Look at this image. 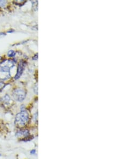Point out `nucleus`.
I'll return each mask as SVG.
<instances>
[{
	"instance_id": "f257e3e1",
	"label": "nucleus",
	"mask_w": 120,
	"mask_h": 159,
	"mask_svg": "<svg viewBox=\"0 0 120 159\" xmlns=\"http://www.w3.org/2000/svg\"><path fill=\"white\" fill-rule=\"evenodd\" d=\"M15 66V62L11 60H4L0 63V80L4 82L10 78V70Z\"/></svg>"
},
{
	"instance_id": "f03ea898",
	"label": "nucleus",
	"mask_w": 120,
	"mask_h": 159,
	"mask_svg": "<svg viewBox=\"0 0 120 159\" xmlns=\"http://www.w3.org/2000/svg\"><path fill=\"white\" fill-rule=\"evenodd\" d=\"M30 121V115L28 111L24 109L20 111L16 114L15 118V125L18 129L26 128L29 124Z\"/></svg>"
},
{
	"instance_id": "7ed1b4c3",
	"label": "nucleus",
	"mask_w": 120,
	"mask_h": 159,
	"mask_svg": "<svg viewBox=\"0 0 120 159\" xmlns=\"http://www.w3.org/2000/svg\"><path fill=\"white\" fill-rule=\"evenodd\" d=\"M15 136L19 142H29L34 138V137L31 134L29 129L26 128L18 129L15 133Z\"/></svg>"
},
{
	"instance_id": "20e7f679",
	"label": "nucleus",
	"mask_w": 120,
	"mask_h": 159,
	"mask_svg": "<svg viewBox=\"0 0 120 159\" xmlns=\"http://www.w3.org/2000/svg\"><path fill=\"white\" fill-rule=\"evenodd\" d=\"M12 96L14 100L21 102L25 99L26 92L25 89L21 88H17L12 92Z\"/></svg>"
},
{
	"instance_id": "39448f33",
	"label": "nucleus",
	"mask_w": 120,
	"mask_h": 159,
	"mask_svg": "<svg viewBox=\"0 0 120 159\" xmlns=\"http://www.w3.org/2000/svg\"><path fill=\"white\" fill-rule=\"evenodd\" d=\"M25 66L26 63L25 61H20L19 64L18 65L17 73H16V75L15 76V80H18L20 77V76L22 75V74L23 73Z\"/></svg>"
},
{
	"instance_id": "423d86ee",
	"label": "nucleus",
	"mask_w": 120,
	"mask_h": 159,
	"mask_svg": "<svg viewBox=\"0 0 120 159\" xmlns=\"http://www.w3.org/2000/svg\"><path fill=\"white\" fill-rule=\"evenodd\" d=\"M1 102L2 105L3 106V107H9L11 103V98L8 95V94H6V95H4V97L1 99Z\"/></svg>"
},
{
	"instance_id": "0eeeda50",
	"label": "nucleus",
	"mask_w": 120,
	"mask_h": 159,
	"mask_svg": "<svg viewBox=\"0 0 120 159\" xmlns=\"http://www.w3.org/2000/svg\"><path fill=\"white\" fill-rule=\"evenodd\" d=\"M16 52L13 50H10L8 52V56L9 57H13L16 55Z\"/></svg>"
},
{
	"instance_id": "6e6552de",
	"label": "nucleus",
	"mask_w": 120,
	"mask_h": 159,
	"mask_svg": "<svg viewBox=\"0 0 120 159\" xmlns=\"http://www.w3.org/2000/svg\"><path fill=\"white\" fill-rule=\"evenodd\" d=\"M7 3V1H0V8L4 7Z\"/></svg>"
},
{
	"instance_id": "1a4fd4ad",
	"label": "nucleus",
	"mask_w": 120,
	"mask_h": 159,
	"mask_svg": "<svg viewBox=\"0 0 120 159\" xmlns=\"http://www.w3.org/2000/svg\"><path fill=\"white\" fill-rule=\"evenodd\" d=\"M6 86V84L3 82H0V92L2 91V89Z\"/></svg>"
},
{
	"instance_id": "9d476101",
	"label": "nucleus",
	"mask_w": 120,
	"mask_h": 159,
	"mask_svg": "<svg viewBox=\"0 0 120 159\" xmlns=\"http://www.w3.org/2000/svg\"><path fill=\"white\" fill-rule=\"evenodd\" d=\"M36 153V151L35 149H32L30 151V154L31 155H35Z\"/></svg>"
},
{
	"instance_id": "9b49d317",
	"label": "nucleus",
	"mask_w": 120,
	"mask_h": 159,
	"mask_svg": "<svg viewBox=\"0 0 120 159\" xmlns=\"http://www.w3.org/2000/svg\"><path fill=\"white\" fill-rule=\"evenodd\" d=\"M34 92H35V93H37V90H38V89H37V85H36L35 86V88H34Z\"/></svg>"
},
{
	"instance_id": "f8f14e48",
	"label": "nucleus",
	"mask_w": 120,
	"mask_h": 159,
	"mask_svg": "<svg viewBox=\"0 0 120 159\" xmlns=\"http://www.w3.org/2000/svg\"><path fill=\"white\" fill-rule=\"evenodd\" d=\"M37 55H38L36 54V55H35V57H33V60H37V58H38V57H37Z\"/></svg>"
},
{
	"instance_id": "ddd939ff",
	"label": "nucleus",
	"mask_w": 120,
	"mask_h": 159,
	"mask_svg": "<svg viewBox=\"0 0 120 159\" xmlns=\"http://www.w3.org/2000/svg\"><path fill=\"white\" fill-rule=\"evenodd\" d=\"M2 154L1 153H0V157H2Z\"/></svg>"
}]
</instances>
